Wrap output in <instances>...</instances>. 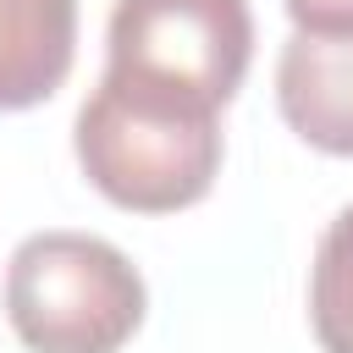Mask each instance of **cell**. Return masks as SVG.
Returning a JSON list of instances; mask_svg holds the SVG:
<instances>
[{"mask_svg":"<svg viewBox=\"0 0 353 353\" xmlns=\"http://www.w3.org/2000/svg\"><path fill=\"white\" fill-rule=\"evenodd\" d=\"M72 149L83 176L132 215H176L199 204L221 176V110L99 77L83 99Z\"/></svg>","mask_w":353,"mask_h":353,"instance_id":"cell-1","label":"cell"},{"mask_svg":"<svg viewBox=\"0 0 353 353\" xmlns=\"http://www.w3.org/2000/svg\"><path fill=\"white\" fill-rule=\"evenodd\" d=\"M143 309L138 265L94 232H33L6 265V320L28 353H121Z\"/></svg>","mask_w":353,"mask_h":353,"instance_id":"cell-2","label":"cell"},{"mask_svg":"<svg viewBox=\"0 0 353 353\" xmlns=\"http://www.w3.org/2000/svg\"><path fill=\"white\" fill-rule=\"evenodd\" d=\"M248 0H116L105 28V77L204 110L232 105L248 77Z\"/></svg>","mask_w":353,"mask_h":353,"instance_id":"cell-3","label":"cell"},{"mask_svg":"<svg viewBox=\"0 0 353 353\" xmlns=\"http://www.w3.org/2000/svg\"><path fill=\"white\" fill-rule=\"evenodd\" d=\"M276 105L309 149L353 160V33H292L276 61Z\"/></svg>","mask_w":353,"mask_h":353,"instance_id":"cell-4","label":"cell"},{"mask_svg":"<svg viewBox=\"0 0 353 353\" xmlns=\"http://www.w3.org/2000/svg\"><path fill=\"white\" fill-rule=\"evenodd\" d=\"M77 61V0H0V110L44 105Z\"/></svg>","mask_w":353,"mask_h":353,"instance_id":"cell-5","label":"cell"},{"mask_svg":"<svg viewBox=\"0 0 353 353\" xmlns=\"http://www.w3.org/2000/svg\"><path fill=\"white\" fill-rule=\"evenodd\" d=\"M309 325L320 353H353V204L320 232L309 270Z\"/></svg>","mask_w":353,"mask_h":353,"instance_id":"cell-6","label":"cell"},{"mask_svg":"<svg viewBox=\"0 0 353 353\" xmlns=\"http://www.w3.org/2000/svg\"><path fill=\"white\" fill-rule=\"evenodd\" d=\"M298 33H353V0H281Z\"/></svg>","mask_w":353,"mask_h":353,"instance_id":"cell-7","label":"cell"}]
</instances>
